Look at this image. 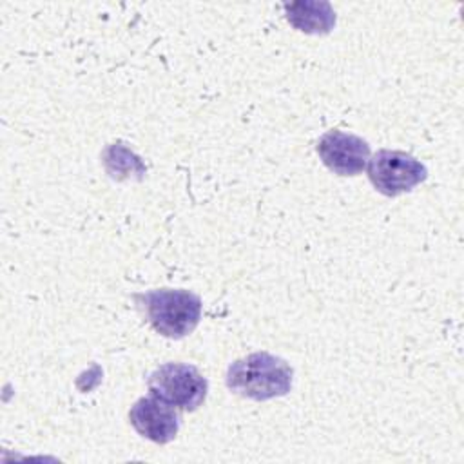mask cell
Listing matches in <instances>:
<instances>
[{
	"label": "cell",
	"mask_w": 464,
	"mask_h": 464,
	"mask_svg": "<svg viewBox=\"0 0 464 464\" xmlns=\"http://www.w3.org/2000/svg\"><path fill=\"white\" fill-rule=\"evenodd\" d=\"M368 178L377 192L395 198L422 183L428 178V169L408 152L381 149L368 160Z\"/></svg>",
	"instance_id": "277c9868"
},
{
	"label": "cell",
	"mask_w": 464,
	"mask_h": 464,
	"mask_svg": "<svg viewBox=\"0 0 464 464\" xmlns=\"http://www.w3.org/2000/svg\"><path fill=\"white\" fill-rule=\"evenodd\" d=\"M317 154L334 174L357 176L370 160V145L355 134L328 130L317 141Z\"/></svg>",
	"instance_id": "5b68a950"
},
{
	"label": "cell",
	"mask_w": 464,
	"mask_h": 464,
	"mask_svg": "<svg viewBox=\"0 0 464 464\" xmlns=\"http://www.w3.org/2000/svg\"><path fill=\"white\" fill-rule=\"evenodd\" d=\"M150 395L161 399L179 411L198 410L208 390L207 379L192 364L167 362L156 368L149 377Z\"/></svg>",
	"instance_id": "3957f363"
},
{
	"label": "cell",
	"mask_w": 464,
	"mask_h": 464,
	"mask_svg": "<svg viewBox=\"0 0 464 464\" xmlns=\"http://www.w3.org/2000/svg\"><path fill=\"white\" fill-rule=\"evenodd\" d=\"M129 419L141 437L156 444L170 442L179 430V410L154 395L138 399L129 411Z\"/></svg>",
	"instance_id": "8992f818"
},
{
	"label": "cell",
	"mask_w": 464,
	"mask_h": 464,
	"mask_svg": "<svg viewBox=\"0 0 464 464\" xmlns=\"http://www.w3.org/2000/svg\"><path fill=\"white\" fill-rule=\"evenodd\" d=\"M152 328L170 339L194 332L201 319V299L179 288H160L136 295Z\"/></svg>",
	"instance_id": "7a4b0ae2"
},
{
	"label": "cell",
	"mask_w": 464,
	"mask_h": 464,
	"mask_svg": "<svg viewBox=\"0 0 464 464\" xmlns=\"http://www.w3.org/2000/svg\"><path fill=\"white\" fill-rule=\"evenodd\" d=\"M292 377L294 372L285 359L268 352H254L228 366L227 386L245 399L270 401L290 392Z\"/></svg>",
	"instance_id": "6da1fadb"
}]
</instances>
